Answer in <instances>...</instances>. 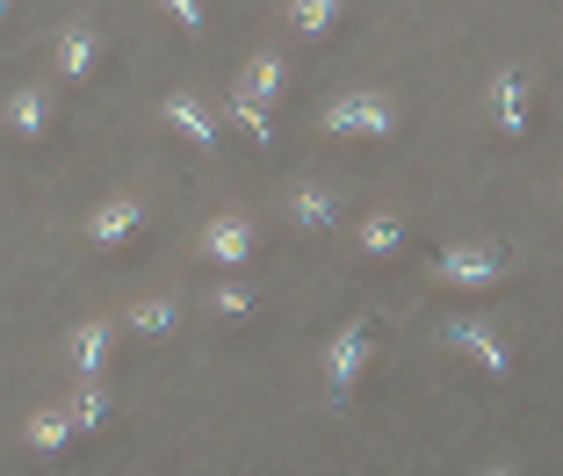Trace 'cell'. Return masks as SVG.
Returning <instances> with one entry per match:
<instances>
[{
  "label": "cell",
  "instance_id": "8992f818",
  "mask_svg": "<svg viewBox=\"0 0 563 476\" xmlns=\"http://www.w3.org/2000/svg\"><path fill=\"white\" fill-rule=\"evenodd\" d=\"M137 231H145V202H137V196H109L95 217H87V239H95L101 253H123Z\"/></svg>",
  "mask_w": 563,
  "mask_h": 476
},
{
  "label": "cell",
  "instance_id": "277c9868",
  "mask_svg": "<svg viewBox=\"0 0 563 476\" xmlns=\"http://www.w3.org/2000/svg\"><path fill=\"white\" fill-rule=\"evenodd\" d=\"M433 275L455 281V289H492V281L514 275V253L506 246H448V253H433Z\"/></svg>",
  "mask_w": 563,
  "mask_h": 476
},
{
  "label": "cell",
  "instance_id": "44dd1931",
  "mask_svg": "<svg viewBox=\"0 0 563 476\" xmlns=\"http://www.w3.org/2000/svg\"><path fill=\"white\" fill-rule=\"evenodd\" d=\"M174 22H181V30L196 36V30H202V8H196V0H174Z\"/></svg>",
  "mask_w": 563,
  "mask_h": 476
},
{
  "label": "cell",
  "instance_id": "ba28073f",
  "mask_svg": "<svg viewBox=\"0 0 563 476\" xmlns=\"http://www.w3.org/2000/svg\"><path fill=\"white\" fill-rule=\"evenodd\" d=\"M202 253H210L217 267L253 261V217H246V210H217V217H210V231H202Z\"/></svg>",
  "mask_w": 563,
  "mask_h": 476
},
{
  "label": "cell",
  "instance_id": "3957f363",
  "mask_svg": "<svg viewBox=\"0 0 563 476\" xmlns=\"http://www.w3.org/2000/svg\"><path fill=\"white\" fill-rule=\"evenodd\" d=\"M441 346H448V354H470V362H477L484 376H498V383L514 376V346H506V332H492L484 318H470V311L441 325Z\"/></svg>",
  "mask_w": 563,
  "mask_h": 476
},
{
  "label": "cell",
  "instance_id": "5bb4252c",
  "mask_svg": "<svg viewBox=\"0 0 563 476\" xmlns=\"http://www.w3.org/2000/svg\"><path fill=\"white\" fill-rule=\"evenodd\" d=\"M73 411H30V427H22V441H30V455H66L73 447Z\"/></svg>",
  "mask_w": 563,
  "mask_h": 476
},
{
  "label": "cell",
  "instance_id": "d6986e66",
  "mask_svg": "<svg viewBox=\"0 0 563 476\" xmlns=\"http://www.w3.org/2000/svg\"><path fill=\"white\" fill-rule=\"evenodd\" d=\"M232 115L246 123V137H253V145H275V123H267V109H261V101H239V95H232Z\"/></svg>",
  "mask_w": 563,
  "mask_h": 476
},
{
  "label": "cell",
  "instance_id": "ac0fdd59",
  "mask_svg": "<svg viewBox=\"0 0 563 476\" xmlns=\"http://www.w3.org/2000/svg\"><path fill=\"white\" fill-rule=\"evenodd\" d=\"M289 22H297L303 36H325L332 22H340V8H332V0H297V8H289Z\"/></svg>",
  "mask_w": 563,
  "mask_h": 476
},
{
  "label": "cell",
  "instance_id": "6da1fadb",
  "mask_svg": "<svg viewBox=\"0 0 563 476\" xmlns=\"http://www.w3.org/2000/svg\"><path fill=\"white\" fill-rule=\"evenodd\" d=\"M376 340H383V318H376V311L347 318V325L332 332V346H325V397H332V405H347V397H354V383H362Z\"/></svg>",
  "mask_w": 563,
  "mask_h": 476
},
{
  "label": "cell",
  "instance_id": "7a4b0ae2",
  "mask_svg": "<svg viewBox=\"0 0 563 476\" xmlns=\"http://www.w3.org/2000/svg\"><path fill=\"white\" fill-rule=\"evenodd\" d=\"M318 123H325V137H390L398 131V109L383 95H368V87H354V95H332Z\"/></svg>",
  "mask_w": 563,
  "mask_h": 476
},
{
  "label": "cell",
  "instance_id": "4fadbf2b",
  "mask_svg": "<svg viewBox=\"0 0 563 476\" xmlns=\"http://www.w3.org/2000/svg\"><path fill=\"white\" fill-rule=\"evenodd\" d=\"M44 131H51L44 87H15V95H8V137H22V145H30V137H44Z\"/></svg>",
  "mask_w": 563,
  "mask_h": 476
},
{
  "label": "cell",
  "instance_id": "e0dca14e",
  "mask_svg": "<svg viewBox=\"0 0 563 476\" xmlns=\"http://www.w3.org/2000/svg\"><path fill=\"white\" fill-rule=\"evenodd\" d=\"M174 303H166V296H152V303H131V332H145V340H159V332H174Z\"/></svg>",
  "mask_w": 563,
  "mask_h": 476
},
{
  "label": "cell",
  "instance_id": "30bf717a",
  "mask_svg": "<svg viewBox=\"0 0 563 476\" xmlns=\"http://www.w3.org/2000/svg\"><path fill=\"white\" fill-rule=\"evenodd\" d=\"M282 87H289V66H282L275 51H253L246 66H239V101H282Z\"/></svg>",
  "mask_w": 563,
  "mask_h": 476
},
{
  "label": "cell",
  "instance_id": "2e32d148",
  "mask_svg": "<svg viewBox=\"0 0 563 476\" xmlns=\"http://www.w3.org/2000/svg\"><path fill=\"white\" fill-rule=\"evenodd\" d=\"M398 246H405V224H398V217H368V224H362V253H376V261H390Z\"/></svg>",
  "mask_w": 563,
  "mask_h": 476
},
{
  "label": "cell",
  "instance_id": "5b68a950",
  "mask_svg": "<svg viewBox=\"0 0 563 476\" xmlns=\"http://www.w3.org/2000/svg\"><path fill=\"white\" fill-rule=\"evenodd\" d=\"M492 123H498L506 137H528V123H534V80H528L520 66H506V73L492 80Z\"/></svg>",
  "mask_w": 563,
  "mask_h": 476
},
{
  "label": "cell",
  "instance_id": "7402d4cb",
  "mask_svg": "<svg viewBox=\"0 0 563 476\" xmlns=\"http://www.w3.org/2000/svg\"><path fill=\"white\" fill-rule=\"evenodd\" d=\"M484 476H514V469H484Z\"/></svg>",
  "mask_w": 563,
  "mask_h": 476
},
{
  "label": "cell",
  "instance_id": "9a60e30c",
  "mask_svg": "<svg viewBox=\"0 0 563 476\" xmlns=\"http://www.w3.org/2000/svg\"><path fill=\"white\" fill-rule=\"evenodd\" d=\"M109 419H117V405H109V390H101V383H87V390L73 397V427H80V433H101Z\"/></svg>",
  "mask_w": 563,
  "mask_h": 476
},
{
  "label": "cell",
  "instance_id": "9c48e42d",
  "mask_svg": "<svg viewBox=\"0 0 563 476\" xmlns=\"http://www.w3.org/2000/svg\"><path fill=\"white\" fill-rule=\"evenodd\" d=\"M159 123H174V131H181L188 145H202V152L217 145V115L202 109L196 95H181V87H174V95H159Z\"/></svg>",
  "mask_w": 563,
  "mask_h": 476
},
{
  "label": "cell",
  "instance_id": "ffe728a7",
  "mask_svg": "<svg viewBox=\"0 0 563 476\" xmlns=\"http://www.w3.org/2000/svg\"><path fill=\"white\" fill-rule=\"evenodd\" d=\"M210 311L239 325V318H253V296H246V289H217V303H210Z\"/></svg>",
  "mask_w": 563,
  "mask_h": 476
},
{
  "label": "cell",
  "instance_id": "8fae6325",
  "mask_svg": "<svg viewBox=\"0 0 563 476\" xmlns=\"http://www.w3.org/2000/svg\"><path fill=\"white\" fill-rule=\"evenodd\" d=\"M101 58V36L87 22H58V80H87Z\"/></svg>",
  "mask_w": 563,
  "mask_h": 476
},
{
  "label": "cell",
  "instance_id": "52a82bcc",
  "mask_svg": "<svg viewBox=\"0 0 563 476\" xmlns=\"http://www.w3.org/2000/svg\"><path fill=\"white\" fill-rule=\"evenodd\" d=\"M109 354H117V325H101V318H87V325H73V340H66V368L80 376V390H87V383H101V368H109Z\"/></svg>",
  "mask_w": 563,
  "mask_h": 476
},
{
  "label": "cell",
  "instance_id": "7c38bea8",
  "mask_svg": "<svg viewBox=\"0 0 563 476\" xmlns=\"http://www.w3.org/2000/svg\"><path fill=\"white\" fill-rule=\"evenodd\" d=\"M289 217H297V231H332L347 210H340V196H332V188L297 181V188H289Z\"/></svg>",
  "mask_w": 563,
  "mask_h": 476
}]
</instances>
